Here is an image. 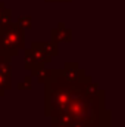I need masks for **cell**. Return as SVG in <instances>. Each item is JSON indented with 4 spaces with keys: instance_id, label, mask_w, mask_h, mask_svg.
Wrapping results in <instances>:
<instances>
[{
    "instance_id": "1",
    "label": "cell",
    "mask_w": 125,
    "mask_h": 127,
    "mask_svg": "<svg viewBox=\"0 0 125 127\" xmlns=\"http://www.w3.org/2000/svg\"><path fill=\"white\" fill-rule=\"evenodd\" d=\"M44 115L50 127H112L104 90L84 69L77 80H68L62 69H52L44 81Z\"/></svg>"
},
{
    "instance_id": "2",
    "label": "cell",
    "mask_w": 125,
    "mask_h": 127,
    "mask_svg": "<svg viewBox=\"0 0 125 127\" xmlns=\"http://www.w3.org/2000/svg\"><path fill=\"white\" fill-rule=\"evenodd\" d=\"M25 49V32L16 25L15 21L4 27H0V53L7 56L18 55L19 50Z\"/></svg>"
},
{
    "instance_id": "3",
    "label": "cell",
    "mask_w": 125,
    "mask_h": 127,
    "mask_svg": "<svg viewBox=\"0 0 125 127\" xmlns=\"http://www.w3.org/2000/svg\"><path fill=\"white\" fill-rule=\"evenodd\" d=\"M50 41L53 43H59V41H66L71 43L72 41V31L69 28H66V25L63 22L58 24V28H53L50 31Z\"/></svg>"
},
{
    "instance_id": "4",
    "label": "cell",
    "mask_w": 125,
    "mask_h": 127,
    "mask_svg": "<svg viewBox=\"0 0 125 127\" xmlns=\"http://www.w3.org/2000/svg\"><path fill=\"white\" fill-rule=\"evenodd\" d=\"M32 52V55H34V58H35V61L38 64H41V65H46V64H50L52 62V56H49L41 47H40V43L38 41H34L31 44V49H30Z\"/></svg>"
},
{
    "instance_id": "5",
    "label": "cell",
    "mask_w": 125,
    "mask_h": 127,
    "mask_svg": "<svg viewBox=\"0 0 125 127\" xmlns=\"http://www.w3.org/2000/svg\"><path fill=\"white\" fill-rule=\"evenodd\" d=\"M24 66H25V69L31 71L32 74L35 69H38L44 65H41V64H38L35 61V58H34V55H32V52L30 49H24Z\"/></svg>"
},
{
    "instance_id": "6",
    "label": "cell",
    "mask_w": 125,
    "mask_h": 127,
    "mask_svg": "<svg viewBox=\"0 0 125 127\" xmlns=\"http://www.w3.org/2000/svg\"><path fill=\"white\" fill-rule=\"evenodd\" d=\"M10 56L0 53V74L4 75H10L12 74V64H10Z\"/></svg>"
},
{
    "instance_id": "7",
    "label": "cell",
    "mask_w": 125,
    "mask_h": 127,
    "mask_svg": "<svg viewBox=\"0 0 125 127\" xmlns=\"http://www.w3.org/2000/svg\"><path fill=\"white\" fill-rule=\"evenodd\" d=\"M38 43H40V47H41L49 56L53 58V56H58V55H59V49H58V44H56V43H53V41H44V43H43V41H38Z\"/></svg>"
},
{
    "instance_id": "8",
    "label": "cell",
    "mask_w": 125,
    "mask_h": 127,
    "mask_svg": "<svg viewBox=\"0 0 125 127\" xmlns=\"http://www.w3.org/2000/svg\"><path fill=\"white\" fill-rule=\"evenodd\" d=\"M10 87H12V78H10V75L0 74V97L4 96V92L9 90Z\"/></svg>"
},
{
    "instance_id": "9",
    "label": "cell",
    "mask_w": 125,
    "mask_h": 127,
    "mask_svg": "<svg viewBox=\"0 0 125 127\" xmlns=\"http://www.w3.org/2000/svg\"><path fill=\"white\" fill-rule=\"evenodd\" d=\"M15 22H16V25H18L19 28H22V30H28V28H32V16H30V15L18 18Z\"/></svg>"
},
{
    "instance_id": "10",
    "label": "cell",
    "mask_w": 125,
    "mask_h": 127,
    "mask_svg": "<svg viewBox=\"0 0 125 127\" xmlns=\"http://www.w3.org/2000/svg\"><path fill=\"white\" fill-rule=\"evenodd\" d=\"M32 87V78L28 75V77H25L21 83H18V89L19 90H30Z\"/></svg>"
},
{
    "instance_id": "11",
    "label": "cell",
    "mask_w": 125,
    "mask_h": 127,
    "mask_svg": "<svg viewBox=\"0 0 125 127\" xmlns=\"http://www.w3.org/2000/svg\"><path fill=\"white\" fill-rule=\"evenodd\" d=\"M46 1H47V3H66V1H68V3H69L71 0H46Z\"/></svg>"
},
{
    "instance_id": "12",
    "label": "cell",
    "mask_w": 125,
    "mask_h": 127,
    "mask_svg": "<svg viewBox=\"0 0 125 127\" xmlns=\"http://www.w3.org/2000/svg\"><path fill=\"white\" fill-rule=\"evenodd\" d=\"M4 7H6V4H4L3 1H0V13H1V10H3Z\"/></svg>"
}]
</instances>
